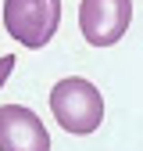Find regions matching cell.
<instances>
[{
	"mask_svg": "<svg viewBox=\"0 0 143 151\" xmlns=\"http://www.w3.org/2000/svg\"><path fill=\"white\" fill-rule=\"evenodd\" d=\"M61 25V0H4V29L29 50H43Z\"/></svg>",
	"mask_w": 143,
	"mask_h": 151,
	"instance_id": "2",
	"label": "cell"
},
{
	"mask_svg": "<svg viewBox=\"0 0 143 151\" xmlns=\"http://www.w3.org/2000/svg\"><path fill=\"white\" fill-rule=\"evenodd\" d=\"M132 25V0H82L79 29L89 47H115Z\"/></svg>",
	"mask_w": 143,
	"mask_h": 151,
	"instance_id": "3",
	"label": "cell"
},
{
	"mask_svg": "<svg viewBox=\"0 0 143 151\" xmlns=\"http://www.w3.org/2000/svg\"><path fill=\"white\" fill-rule=\"evenodd\" d=\"M11 72H14V54H4V58H0V86L7 83Z\"/></svg>",
	"mask_w": 143,
	"mask_h": 151,
	"instance_id": "5",
	"label": "cell"
},
{
	"mask_svg": "<svg viewBox=\"0 0 143 151\" xmlns=\"http://www.w3.org/2000/svg\"><path fill=\"white\" fill-rule=\"evenodd\" d=\"M50 111L64 133L89 137L104 122V97H100L97 83L82 79V76H64L50 90Z\"/></svg>",
	"mask_w": 143,
	"mask_h": 151,
	"instance_id": "1",
	"label": "cell"
},
{
	"mask_svg": "<svg viewBox=\"0 0 143 151\" xmlns=\"http://www.w3.org/2000/svg\"><path fill=\"white\" fill-rule=\"evenodd\" d=\"M0 151H50L43 119L25 104H0Z\"/></svg>",
	"mask_w": 143,
	"mask_h": 151,
	"instance_id": "4",
	"label": "cell"
}]
</instances>
